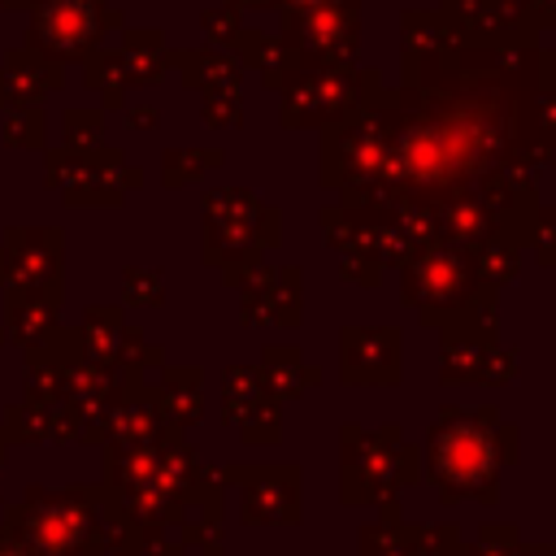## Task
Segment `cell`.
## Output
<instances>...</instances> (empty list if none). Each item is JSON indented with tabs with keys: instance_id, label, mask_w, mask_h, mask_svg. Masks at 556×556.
I'll list each match as a JSON object with an SVG mask.
<instances>
[{
	"instance_id": "1",
	"label": "cell",
	"mask_w": 556,
	"mask_h": 556,
	"mask_svg": "<svg viewBox=\"0 0 556 556\" xmlns=\"http://www.w3.org/2000/svg\"><path fill=\"white\" fill-rule=\"evenodd\" d=\"M295 4H326V0H295Z\"/></svg>"
}]
</instances>
